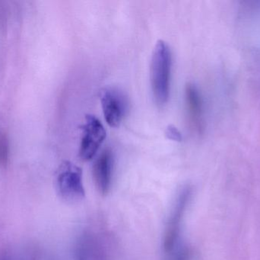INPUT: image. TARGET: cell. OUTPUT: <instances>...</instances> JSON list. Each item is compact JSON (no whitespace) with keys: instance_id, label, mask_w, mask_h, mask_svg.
Masks as SVG:
<instances>
[{"instance_id":"1","label":"cell","mask_w":260,"mask_h":260,"mask_svg":"<svg viewBox=\"0 0 260 260\" xmlns=\"http://www.w3.org/2000/svg\"><path fill=\"white\" fill-rule=\"evenodd\" d=\"M172 53L163 40L156 43L151 55L150 79L153 97L158 106H165L171 93Z\"/></svg>"},{"instance_id":"2","label":"cell","mask_w":260,"mask_h":260,"mask_svg":"<svg viewBox=\"0 0 260 260\" xmlns=\"http://www.w3.org/2000/svg\"><path fill=\"white\" fill-rule=\"evenodd\" d=\"M56 189L59 197L67 203L82 201L85 197L82 169L71 162L62 163L56 174Z\"/></svg>"},{"instance_id":"3","label":"cell","mask_w":260,"mask_h":260,"mask_svg":"<svg viewBox=\"0 0 260 260\" xmlns=\"http://www.w3.org/2000/svg\"><path fill=\"white\" fill-rule=\"evenodd\" d=\"M190 188H184L180 192L174 209L168 220L164 238V251L166 255L171 253L180 245V230L183 215L190 198Z\"/></svg>"},{"instance_id":"4","label":"cell","mask_w":260,"mask_h":260,"mask_svg":"<svg viewBox=\"0 0 260 260\" xmlns=\"http://www.w3.org/2000/svg\"><path fill=\"white\" fill-rule=\"evenodd\" d=\"M106 137V131L99 119L92 114L85 116L82 137L79 146V157L88 161L96 155Z\"/></svg>"},{"instance_id":"5","label":"cell","mask_w":260,"mask_h":260,"mask_svg":"<svg viewBox=\"0 0 260 260\" xmlns=\"http://www.w3.org/2000/svg\"><path fill=\"white\" fill-rule=\"evenodd\" d=\"M101 102L107 123L112 128L120 126L127 108L123 93L116 89H105L101 94Z\"/></svg>"},{"instance_id":"6","label":"cell","mask_w":260,"mask_h":260,"mask_svg":"<svg viewBox=\"0 0 260 260\" xmlns=\"http://www.w3.org/2000/svg\"><path fill=\"white\" fill-rule=\"evenodd\" d=\"M114 163V154L111 149H105L94 162L93 166L94 183L102 195H107L111 189Z\"/></svg>"},{"instance_id":"7","label":"cell","mask_w":260,"mask_h":260,"mask_svg":"<svg viewBox=\"0 0 260 260\" xmlns=\"http://www.w3.org/2000/svg\"><path fill=\"white\" fill-rule=\"evenodd\" d=\"M185 101L189 122L197 132L203 129V102L198 88L194 84L189 83L185 89Z\"/></svg>"},{"instance_id":"8","label":"cell","mask_w":260,"mask_h":260,"mask_svg":"<svg viewBox=\"0 0 260 260\" xmlns=\"http://www.w3.org/2000/svg\"><path fill=\"white\" fill-rule=\"evenodd\" d=\"M9 143L6 133L0 129V166H6L9 160Z\"/></svg>"},{"instance_id":"9","label":"cell","mask_w":260,"mask_h":260,"mask_svg":"<svg viewBox=\"0 0 260 260\" xmlns=\"http://www.w3.org/2000/svg\"><path fill=\"white\" fill-rule=\"evenodd\" d=\"M190 252L185 246L180 244L175 250L167 255V260H189Z\"/></svg>"},{"instance_id":"10","label":"cell","mask_w":260,"mask_h":260,"mask_svg":"<svg viewBox=\"0 0 260 260\" xmlns=\"http://www.w3.org/2000/svg\"><path fill=\"white\" fill-rule=\"evenodd\" d=\"M167 137L170 140H174V141H181L182 134L180 131L176 128L174 125H169L166 129Z\"/></svg>"}]
</instances>
